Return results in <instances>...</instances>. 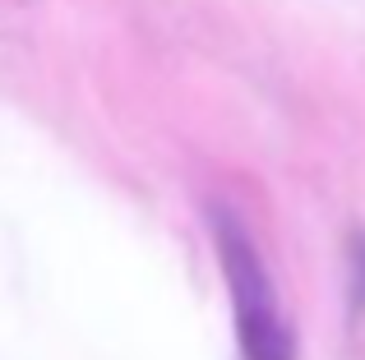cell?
<instances>
[{
  "mask_svg": "<svg viewBox=\"0 0 365 360\" xmlns=\"http://www.w3.org/2000/svg\"><path fill=\"white\" fill-rule=\"evenodd\" d=\"M208 235L222 263L227 296H232V328L241 360H296V328L282 309L277 282L250 226L227 203L208 208Z\"/></svg>",
  "mask_w": 365,
  "mask_h": 360,
  "instance_id": "obj_1",
  "label": "cell"
}]
</instances>
